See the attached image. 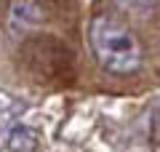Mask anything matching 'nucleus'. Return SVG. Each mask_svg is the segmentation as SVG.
Returning a JSON list of instances; mask_svg holds the SVG:
<instances>
[{
  "label": "nucleus",
  "mask_w": 160,
  "mask_h": 152,
  "mask_svg": "<svg viewBox=\"0 0 160 152\" xmlns=\"http://www.w3.org/2000/svg\"><path fill=\"white\" fill-rule=\"evenodd\" d=\"M88 38H91V48H93L96 62L109 75L126 78V75H133L142 67L144 62L142 43L126 22H120L109 13H99L91 22Z\"/></svg>",
  "instance_id": "f257e3e1"
},
{
  "label": "nucleus",
  "mask_w": 160,
  "mask_h": 152,
  "mask_svg": "<svg viewBox=\"0 0 160 152\" xmlns=\"http://www.w3.org/2000/svg\"><path fill=\"white\" fill-rule=\"evenodd\" d=\"M46 19V8L38 6V3H13L11 6V24L13 27H35Z\"/></svg>",
  "instance_id": "f03ea898"
},
{
  "label": "nucleus",
  "mask_w": 160,
  "mask_h": 152,
  "mask_svg": "<svg viewBox=\"0 0 160 152\" xmlns=\"http://www.w3.org/2000/svg\"><path fill=\"white\" fill-rule=\"evenodd\" d=\"M8 147H11V152H35L38 149V136L24 125H16L8 134Z\"/></svg>",
  "instance_id": "7ed1b4c3"
}]
</instances>
